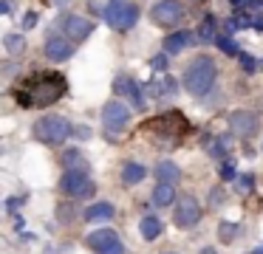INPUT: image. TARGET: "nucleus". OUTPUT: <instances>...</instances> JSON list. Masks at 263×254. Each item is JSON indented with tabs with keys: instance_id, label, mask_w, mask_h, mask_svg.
<instances>
[{
	"instance_id": "nucleus-1",
	"label": "nucleus",
	"mask_w": 263,
	"mask_h": 254,
	"mask_svg": "<svg viewBox=\"0 0 263 254\" xmlns=\"http://www.w3.org/2000/svg\"><path fill=\"white\" fill-rule=\"evenodd\" d=\"M65 88L68 85H65V79L60 73H37L14 96H17V102L23 107H46V105H54L65 93Z\"/></svg>"
},
{
	"instance_id": "nucleus-2",
	"label": "nucleus",
	"mask_w": 263,
	"mask_h": 254,
	"mask_svg": "<svg viewBox=\"0 0 263 254\" xmlns=\"http://www.w3.org/2000/svg\"><path fill=\"white\" fill-rule=\"evenodd\" d=\"M215 76H218V68H215V60L212 56H195L193 62L187 65L184 71V90L193 96H206L215 85Z\"/></svg>"
},
{
	"instance_id": "nucleus-3",
	"label": "nucleus",
	"mask_w": 263,
	"mask_h": 254,
	"mask_svg": "<svg viewBox=\"0 0 263 254\" xmlns=\"http://www.w3.org/2000/svg\"><path fill=\"white\" fill-rule=\"evenodd\" d=\"M71 133H74V127L68 124V119L57 116V113H46L34 122V139L43 144H63Z\"/></svg>"
},
{
	"instance_id": "nucleus-4",
	"label": "nucleus",
	"mask_w": 263,
	"mask_h": 254,
	"mask_svg": "<svg viewBox=\"0 0 263 254\" xmlns=\"http://www.w3.org/2000/svg\"><path fill=\"white\" fill-rule=\"evenodd\" d=\"M102 17L116 31H130L139 20V6L133 0H108L102 9Z\"/></svg>"
},
{
	"instance_id": "nucleus-5",
	"label": "nucleus",
	"mask_w": 263,
	"mask_h": 254,
	"mask_svg": "<svg viewBox=\"0 0 263 254\" xmlns=\"http://www.w3.org/2000/svg\"><path fill=\"white\" fill-rule=\"evenodd\" d=\"M60 186H63V192L71 198H91L93 192H97V184L91 181L88 169H65Z\"/></svg>"
},
{
	"instance_id": "nucleus-6",
	"label": "nucleus",
	"mask_w": 263,
	"mask_h": 254,
	"mask_svg": "<svg viewBox=\"0 0 263 254\" xmlns=\"http://www.w3.org/2000/svg\"><path fill=\"white\" fill-rule=\"evenodd\" d=\"M88 248L97 254H125V243L114 229H97L85 237Z\"/></svg>"
},
{
	"instance_id": "nucleus-7",
	"label": "nucleus",
	"mask_w": 263,
	"mask_h": 254,
	"mask_svg": "<svg viewBox=\"0 0 263 254\" xmlns=\"http://www.w3.org/2000/svg\"><path fill=\"white\" fill-rule=\"evenodd\" d=\"M181 17H184V6L178 3V0H159V3L150 9V20H153L156 26H161V28L178 26Z\"/></svg>"
},
{
	"instance_id": "nucleus-8",
	"label": "nucleus",
	"mask_w": 263,
	"mask_h": 254,
	"mask_svg": "<svg viewBox=\"0 0 263 254\" xmlns=\"http://www.w3.org/2000/svg\"><path fill=\"white\" fill-rule=\"evenodd\" d=\"M173 220H176L178 229H193V226H198V220H201V203H198V198H195V195H181V198H178Z\"/></svg>"
},
{
	"instance_id": "nucleus-9",
	"label": "nucleus",
	"mask_w": 263,
	"mask_h": 254,
	"mask_svg": "<svg viewBox=\"0 0 263 254\" xmlns=\"http://www.w3.org/2000/svg\"><path fill=\"white\" fill-rule=\"evenodd\" d=\"M229 127L240 139H252L257 133V127H260V119L252 110H235V113H229Z\"/></svg>"
},
{
	"instance_id": "nucleus-10",
	"label": "nucleus",
	"mask_w": 263,
	"mask_h": 254,
	"mask_svg": "<svg viewBox=\"0 0 263 254\" xmlns=\"http://www.w3.org/2000/svg\"><path fill=\"white\" fill-rule=\"evenodd\" d=\"M127 122H130V107H127V105H122V102H108V105L102 107V124H105V130L116 133V130L127 127Z\"/></svg>"
},
{
	"instance_id": "nucleus-11",
	"label": "nucleus",
	"mask_w": 263,
	"mask_h": 254,
	"mask_svg": "<svg viewBox=\"0 0 263 254\" xmlns=\"http://www.w3.org/2000/svg\"><path fill=\"white\" fill-rule=\"evenodd\" d=\"M60 26H63L65 37L74 40V43H80V40H85V37H91V34H93V20L80 17V14H63Z\"/></svg>"
},
{
	"instance_id": "nucleus-12",
	"label": "nucleus",
	"mask_w": 263,
	"mask_h": 254,
	"mask_svg": "<svg viewBox=\"0 0 263 254\" xmlns=\"http://www.w3.org/2000/svg\"><path fill=\"white\" fill-rule=\"evenodd\" d=\"M43 51H46V56L51 62H63L74 54V45H71L68 37H48L46 45H43Z\"/></svg>"
},
{
	"instance_id": "nucleus-13",
	"label": "nucleus",
	"mask_w": 263,
	"mask_h": 254,
	"mask_svg": "<svg viewBox=\"0 0 263 254\" xmlns=\"http://www.w3.org/2000/svg\"><path fill=\"white\" fill-rule=\"evenodd\" d=\"M114 90H116V93H125V96H130L133 107H136V110H144V90H142V85H136L130 76H116V82H114Z\"/></svg>"
},
{
	"instance_id": "nucleus-14",
	"label": "nucleus",
	"mask_w": 263,
	"mask_h": 254,
	"mask_svg": "<svg viewBox=\"0 0 263 254\" xmlns=\"http://www.w3.org/2000/svg\"><path fill=\"white\" fill-rule=\"evenodd\" d=\"M195 37H198V34H193V31H176L164 40V51L167 54H181V51L193 48L195 43H201V40H195Z\"/></svg>"
},
{
	"instance_id": "nucleus-15",
	"label": "nucleus",
	"mask_w": 263,
	"mask_h": 254,
	"mask_svg": "<svg viewBox=\"0 0 263 254\" xmlns=\"http://www.w3.org/2000/svg\"><path fill=\"white\" fill-rule=\"evenodd\" d=\"M176 198H178L176 195V186L159 181V184H156V189H153V195H150V201H153V206L164 209V206H173V203H176Z\"/></svg>"
},
{
	"instance_id": "nucleus-16",
	"label": "nucleus",
	"mask_w": 263,
	"mask_h": 254,
	"mask_svg": "<svg viewBox=\"0 0 263 254\" xmlns=\"http://www.w3.org/2000/svg\"><path fill=\"white\" fill-rule=\"evenodd\" d=\"M114 203H105V201H99V203H91V206L82 212V218L85 220H114Z\"/></svg>"
},
{
	"instance_id": "nucleus-17",
	"label": "nucleus",
	"mask_w": 263,
	"mask_h": 254,
	"mask_svg": "<svg viewBox=\"0 0 263 254\" xmlns=\"http://www.w3.org/2000/svg\"><path fill=\"white\" fill-rule=\"evenodd\" d=\"M144 178H147V169H144V164L130 161V164H125V167H122V184L133 186V184H142Z\"/></svg>"
},
{
	"instance_id": "nucleus-18",
	"label": "nucleus",
	"mask_w": 263,
	"mask_h": 254,
	"mask_svg": "<svg viewBox=\"0 0 263 254\" xmlns=\"http://www.w3.org/2000/svg\"><path fill=\"white\" fill-rule=\"evenodd\" d=\"M204 147H206V152H210L212 158H223L229 152V147H232V135H218V139H206L204 141Z\"/></svg>"
},
{
	"instance_id": "nucleus-19",
	"label": "nucleus",
	"mask_w": 263,
	"mask_h": 254,
	"mask_svg": "<svg viewBox=\"0 0 263 254\" xmlns=\"http://www.w3.org/2000/svg\"><path fill=\"white\" fill-rule=\"evenodd\" d=\"M156 178L164 181V184H176L181 178V169H178L176 161H159L156 164Z\"/></svg>"
},
{
	"instance_id": "nucleus-20",
	"label": "nucleus",
	"mask_w": 263,
	"mask_h": 254,
	"mask_svg": "<svg viewBox=\"0 0 263 254\" xmlns=\"http://www.w3.org/2000/svg\"><path fill=\"white\" fill-rule=\"evenodd\" d=\"M139 231H142L144 240H156V237L164 231V226H161V220L156 218V214H147V218H142V223H139Z\"/></svg>"
},
{
	"instance_id": "nucleus-21",
	"label": "nucleus",
	"mask_w": 263,
	"mask_h": 254,
	"mask_svg": "<svg viewBox=\"0 0 263 254\" xmlns=\"http://www.w3.org/2000/svg\"><path fill=\"white\" fill-rule=\"evenodd\" d=\"M176 85H178V82H176L173 76H164L161 82H150L147 90L156 96V99H159V96H173V93H176Z\"/></svg>"
},
{
	"instance_id": "nucleus-22",
	"label": "nucleus",
	"mask_w": 263,
	"mask_h": 254,
	"mask_svg": "<svg viewBox=\"0 0 263 254\" xmlns=\"http://www.w3.org/2000/svg\"><path fill=\"white\" fill-rule=\"evenodd\" d=\"M198 40H201V43H215V40H218L215 17H212V14H206V17H204V23L198 26Z\"/></svg>"
},
{
	"instance_id": "nucleus-23",
	"label": "nucleus",
	"mask_w": 263,
	"mask_h": 254,
	"mask_svg": "<svg viewBox=\"0 0 263 254\" xmlns=\"http://www.w3.org/2000/svg\"><path fill=\"white\" fill-rule=\"evenodd\" d=\"M63 164H65V169H88V161L80 150H68L63 155Z\"/></svg>"
},
{
	"instance_id": "nucleus-24",
	"label": "nucleus",
	"mask_w": 263,
	"mask_h": 254,
	"mask_svg": "<svg viewBox=\"0 0 263 254\" xmlns=\"http://www.w3.org/2000/svg\"><path fill=\"white\" fill-rule=\"evenodd\" d=\"M3 45H6L9 54H23V51H26V40H23V34H14V31L3 37Z\"/></svg>"
},
{
	"instance_id": "nucleus-25",
	"label": "nucleus",
	"mask_w": 263,
	"mask_h": 254,
	"mask_svg": "<svg viewBox=\"0 0 263 254\" xmlns=\"http://www.w3.org/2000/svg\"><path fill=\"white\" fill-rule=\"evenodd\" d=\"M215 45H218V48H221L227 56H240V48H238V43H235V40L229 37V34H221V37L215 40Z\"/></svg>"
},
{
	"instance_id": "nucleus-26",
	"label": "nucleus",
	"mask_w": 263,
	"mask_h": 254,
	"mask_svg": "<svg viewBox=\"0 0 263 254\" xmlns=\"http://www.w3.org/2000/svg\"><path fill=\"white\" fill-rule=\"evenodd\" d=\"M235 235H238V226L229 223V220H223V223L218 226V237H221V243H232Z\"/></svg>"
},
{
	"instance_id": "nucleus-27",
	"label": "nucleus",
	"mask_w": 263,
	"mask_h": 254,
	"mask_svg": "<svg viewBox=\"0 0 263 254\" xmlns=\"http://www.w3.org/2000/svg\"><path fill=\"white\" fill-rule=\"evenodd\" d=\"M255 189V175H240L238 178V192L240 195H246V192Z\"/></svg>"
},
{
	"instance_id": "nucleus-28",
	"label": "nucleus",
	"mask_w": 263,
	"mask_h": 254,
	"mask_svg": "<svg viewBox=\"0 0 263 254\" xmlns=\"http://www.w3.org/2000/svg\"><path fill=\"white\" fill-rule=\"evenodd\" d=\"M240 68H243L246 73H255L257 71V60L249 56V54H240Z\"/></svg>"
},
{
	"instance_id": "nucleus-29",
	"label": "nucleus",
	"mask_w": 263,
	"mask_h": 254,
	"mask_svg": "<svg viewBox=\"0 0 263 254\" xmlns=\"http://www.w3.org/2000/svg\"><path fill=\"white\" fill-rule=\"evenodd\" d=\"M221 178H223V181H235V178H238V175H235V164H232V161L221 164Z\"/></svg>"
},
{
	"instance_id": "nucleus-30",
	"label": "nucleus",
	"mask_w": 263,
	"mask_h": 254,
	"mask_svg": "<svg viewBox=\"0 0 263 254\" xmlns=\"http://www.w3.org/2000/svg\"><path fill=\"white\" fill-rule=\"evenodd\" d=\"M150 68H153V71H167V56L164 54H156L153 60H150Z\"/></svg>"
},
{
	"instance_id": "nucleus-31",
	"label": "nucleus",
	"mask_w": 263,
	"mask_h": 254,
	"mask_svg": "<svg viewBox=\"0 0 263 254\" xmlns=\"http://www.w3.org/2000/svg\"><path fill=\"white\" fill-rule=\"evenodd\" d=\"M221 203H223V189L215 186V189L210 192V206H221Z\"/></svg>"
},
{
	"instance_id": "nucleus-32",
	"label": "nucleus",
	"mask_w": 263,
	"mask_h": 254,
	"mask_svg": "<svg viewBox=\"0 0 263 254\" xmlns=\"http://www.w3.org/2000/svg\"><path fill=\"white\" fill-rule=\"evenodd\" d=\"M34 26H37V14H34V11H29V14H26V20H23V28L29 31V28H34Z\"/></svg>"
},
{
	"instance_id": "nucleus-33",
	"label": "nucleus",
	"mask_w": 263,
	"mask_h": 254,
	"mask_svg": "<svg viewBox=\"0 0 263 254\" xmlns=\"http://www.w3.org/2000/svg\"><path fill=\"white\" fill-rule=\"evenodd\" d=\"M20 203H26V198H9V201H6V209H9V212H14Z\"/></svg>"
},
{
	"instance_id": "nucleus-34",
	"label": "nucleus",
	"mask_w": 263,
	"mask_h": 254,
	"mask_svg": "<svg viewBox=\"0 0 263 254\" xmlns=\"http://www.w3.org/2000/svg\"><path fill=\"white\" fill-rule=\"evenodd\" d=\"M74 135L77 139H91V130L88 127H74Z\"/></svg>"
},
{
	"instance_id": "nucleus-35",
	"label": "nucleus",
	"mask_w": 263,
	"mask_h": 254,
	"mask_svg": "<svg viewBox=\"0 0 263 254\" xmlns=\"http://www.w3.org/2000/svg\"><path fill=\"white\" fill-rule=\"evenodd\" d=\"M252 26H255L257 31H263V14H252Z\"/></svg>"
},
{
	"instance_id": "nucleus-36",
	"label": "nucleus",
	"mask_w": 263,
	"mask_h": 254,
	"mask_svg": "<svg viewBox=\"0 0 263 254\" xmlns=\"http://www.w3.org/2000/svg\"><path fill=\"white\" fill-rule=\"evenodd\" d=\"M60 218H68V220H71V218H74V209H71V206H68V209L60 206Z\"/></svg>"
},
{
	"instance_id": "nucleus-37",
	"label": "nucleus",
	"mask_w": 263,
	"mask_h": 254,
	"mask_svg": "<svg viewBox=\"0 0 263 254\" xmlns=\"http://www.w3.org/2000/svg\"><path fill=\"white\" fill-rule=\"evenodd\" d=\"M14 226H17V231H23V229H26V220H23V214H14Z\"/></svg>"
},
{
	"instance_id": "nucleus-38",
	"label": "nucleus",
	"mask_w": 263,
	"mask_h": 254,
	"mask_svg": "<svg viewBox=\"0 0 263 254\" xmlns=\"http://www.w3.org/2000/svg\"><path fill=\"white\" fill-rule=\"evenodd\" d=\"M0 11H3V14H9V11H12V3H9V0H3V3H0Z\"/></svg>"
},
{
	"instance_id": "nucleus-39",
	"label": "nucleus",
	"mask_w": 263,
	"mask_h": 254,
	"mask_svg": "<svg viewBox=\"0 0 263 254\" xmlns=\"http://www.w3.org/2000/svg\"><path fill=\"white\" fill-rule=\"evenodd\" d=\"M198 254H218V251H215V248H212V246H206V248H201Z\"/></svg>"
},
{
	"instance_id": "nucleus-40",
	"label": "nucleus",
	"mask_w": 263,
	"mask_h": 254,
	"mask_svg": "<svg viewBox=\"0 0 263 254\" xmlns=\"http://www.w3.org/2000/svg\"><path fill=\"white\" fill-rule=\"evenodd\" d=\"M252 254H263V246H257V248H255V251H252Z\"/></svg>"
}]
</instances>
